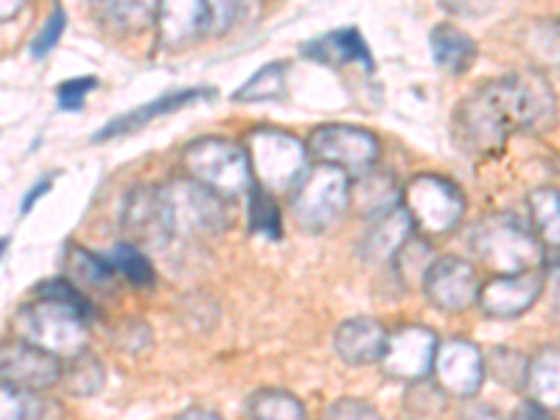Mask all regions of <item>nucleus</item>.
I'll use <instances>...</instances> for the list:
<instances>
[{
    "label": "nucleus",
    "instance_id": "18",
    "mask_svg": "<svg viewBox=\"0 0 560 420\" xmlns=\"http://www.w3.org/2000/svg\"><path fill=\"white\" fill-rule=\"evenodd\" d=\"M300 54L319 65H331V68H342V65H362L364 70H373V54H370L368 43H364L362 32L353 26L334 28L328 34L308 39L300 45Z\"/></svg>",
    "mask_w": 560,
    "mask_h": 420
},
{
    "label": "nucleus",
    "instance_id": "7",
    "mask_svg": "<svg viewBox=\"0 0 560 420\" xmlns=\"http://www.w3.org/2000/svg\"><path fill=\"white\" fill-rule=\"evenodd\" d=\"M404 208L415 228L429 236H446L465 213V197L457 185L438 174H418L404 188Z\"/></svg>",
    "mask_w": 560,
    "mask_h": 420
},
{
    "label": "nucleus",
    "instance_id": "39",
    "mask_svg": "<svg viewBox=\"0 0 560 420\" xmlns=\"http://www.w3.org/2000/svg\"><path fill=\"white\" fill-rule=\"evenodd\" d=\"M533 51L549 65L560 68V20H552L533 34Z\"/></svg>",
    "mask_w": 560,
    "mask_h": 420
},
{
    "label": "nucleus",
    "instance_id": "42",
    "mask_svg": "<svg viewBox=\"0 0 560 420\" xmlns=\"http://www.w3.org/2000/svg\"><path fill=\"white\" fill-rule=\"evenodd\" d=\"M510 420H552V409L541 407L538 401L527 398L524 404H518V409L513 412V418Z\"/></svg>",
    "mask_w": 560,
    "mask_h": 420
},
{
    "label": "nucleus",
    "instance_id": "21",
    "mask_svg": "<svg viewBox=\"0 0 560 420\" xmlns=\"http://www.w3.org/2000/svg\"><path fill=\"white\" fill-rule=\"evenodd\" d=\"M404 191L398 188L395 177L389 172H373L357 177V183L350 185V205L357 208L359 217L364 219H382L387 213H393L395 208H401Z\"/></svg>",
    "mask_w": 560,
    "mask_h": 420
},
{
    "label": "nucleus",
    "instance_id": "6",
    "mask_svg": "<svg viewBox=\"0 0 560 420\" xmlns=\"http://www.w3.org/2000/svg\"><path fill=\"white\" fill-rule=\"evenodd\" d=\"M350 208V177L342 168L317 166L303 174L292 191L294 222L308 233L328 230Z\"/></svg>",
    "mask_w": 560,
    "mask_h": 420
},
{
    "label": "nucleus",
    "instance_id": "28",
    "mask_svg": "<svg viewBox=\"0 0 560 420\" xmlns=\"http://www.w3.org/2000/svg\"><path fill=\"white\" fill-rule=\"evenodd\" d=\"M68 272L93 289L113 287L115 275H118L113 264H109V258H102V255L90 253L84 247L68 249Z\"/></svg>",
    "mask_w": 560,
    "mask_h": 420
},
{
    "label": "nucleus",
    "instance_id": "31",
    "mask_svg": "<svg viewBox=\"0 0 560 420\" xmlns=\"http://www.w3.org/2000/svg\"><path fill=\"white\" fill-rule=\"evenodd\" d=\"M488 362V373L497 378L499 384L508 387H527V373H529V359L522 357L518 350L510 348H493L485 357Z\"/></svg>",
    "mask_w": 560,
    "mask_h": 420
},
{
    "label": "nucleus",
    "instance_id": "9",
    "mask_svg": "<svg viewBox=\"0 0 560 420\" xmlns=\"http://www.w3.org/2000/svg\"><path fill=\"white\" fill-rule=\"evenodd\" d=\"M163 194H166L168 208H172L174 236H217L228 228L224 199L197 179H172L168 185H163Z\"/></svg>",
    "mask_w": 560,
    "mask_h": 420
},
{
    "label": "nucleus",
    "instance_id": "35",
    "mask_svg": "<svg viewBox=\"0 0 560 420\" xmlns=\"http://www.w3.org/2000/svg\"><path fill=\"white\" fill-rule=\"evenodd\" d=\"M160 3H107L102 14L121 28H143L158 20Z\"/></svg>",
    "mask_w": 560,
    "mask_h": 420
},
{
    "label": "nucleus",
    "instance_id": "32",
    "mask_svg": "<svg viewBox=\"0 0 560 420\" xmlns=\"http://www.w3.org/2000/svg\"><path fill=\"white\" fill-rule=\"evenodd\" d=\"M249 228L258 236H283V230H280V208L275 202V194L264 191L261 185H255L253 191H249Z\"/></svg>",
    "mask_w": 560,
    "mask_h": 420
},
{
    "label": "nucleus",
    "instance_id": "12",
    "mask_svg": "<svg viewBox=\"0 0 560 420\" xmlns=\"http://www.w3.org/2000/svg\"><path fill=\"white\" fill-rule=\"evenodd\" d=\"M121 224L135 242L149 244V247H166L174 238V222L163 185L160 188L135 185L132 191L124 197Z\"/></svg>",
    "mask_w": 560,
    "mask_h": 420
},
{
    "label": "nucleus",
    "instance_id": "36",
    "mask_svg": "<svg viewBox=\"0 0 560 420\" xmlns=\"http://www.w3.org/2000/svg\"><path fill=\"white\" fill-rule=\"evenodd\" d=\"M65 26H68L65 9L62 7H54L51 12H48V18H45L43 28H39V32L34 34L32 48H28V51H32V57L34 59H45V57H48V54H51L54 48H57L59 37H62V34H65Z\"/></svg>",
    "mask_w": 560,
    "mask_h": 420
},
{
    "label": "nucleus",
    "instance_id": "24",
    "mask_svg": "<svg viewBox=\"0 0 560 420\" xmlns=\"http://www.w3.org/2000/svg\"><path fill=\"white\" fill-rule=\"evenodd\" d=\"M249 420H306V407L287 389H258L247 398Z\"/></svg>",
    "mask_w": 560,
    "mask_h": 420
},
{
    "label": "nucleus",
    "instance_id": "26",
    "mask_svg": "<svg viewBox=\"0 0 560 420\" xmlns=\"http://www.w3.org/2000/svg\"><path fill=\"white\" fill-rule=\"evenodd\" d=\"M283 96H287V65L269 62L261 70H255L253 77L233 93V102H280Z\"/></svg>",
    "mask_w": 560,
    "mask_h": 420
},
{
    "label": "nucleus",
    "instance_id": "43",
    "mask_svg": "<svg viewBox=\"0 0 560 420\" xmlns=\"http://www.w3.org/2000/svg\"><path fill=\"white\" fill-rule=\"evenodd\" d=\"M174 420H222L217 412H210V409H202V407H191L185 409V412H179Z\"/></svg>",
    "mask_w": 560,
    "mask_h": 420
},
{
    "label": "nucleus",
    "instance_id": "41",
    "mask_svg": "<svg viewBox=\"0 0 560 420\" xmlns=\"http://www.w3.org/2000/svg\"><path fill=\"white\" fill-rule=\"evenodd\" d=\"M51 183H54V174H45V177H39L37 183L28 188V194L23 197V205H20V213H28V210L34 208V205L39 202V199L45 197V194L51 191Z\"/></svg>",
    "mask_w": 560,
    "mask_h": 420
},
{
    "label": "nucleus",
    "instance_id": "38",
    "mask_svg": "<svg viewBox=\"0 0 560 420\" xmlns=\"http://www.w3.org/2000/svg\"><path fill=\"white\" fill-rule=\"evenodd\" d=\"M323 420H382V415L359 398H339L325 409Z\"/></svg>",
    "mask_w": 560,
    "mask_h": 420
},
{
    "label": "nucleus",
    "instance_id": "37",
    "mask_svg": "<svg viewBox=\"0 0 560 420\" xmlns=\"http://www.w3.org/2000/svg\"><path fill=\"white\" fill-rule=\"evenodd\" d=\"M96 79L93 77H79V79H68L57 88V104L59 109H82L84 98L96 90Z\"/></svg>",
    "mask_w": 560,
    "mask_h": 420
},
{
    "label": "nucleus",
    "instance_id": "8",
    "mask_svg": "<svg viewBox=\"0 0 560 420\" xmlns=\"http://www.w3.org/2000/svg\"><path fill=\"white\" fill-rule=\"evenodd\" d=\"M308 154L325 166L342 168L348 177H364L382 154L376 135L353 124H325L308 138Z\"/></svg>",
    "mask_w": 560,
    "mask_h": 420
},
{
    "label": "nucleus",
    "instance_id": "29",
    "mask_svg": "<svg viewBox=\"0 0 560 420\" xmlns=\"http://www.w3.org/2000/svg\"><path fill=\"white\" fill-rule=\"evenodd\" d=\"M438 261L432 253V244L427 238L412 236L407 244L401 247V253L395 255V272L404 283H412V280H420V287H423V280H427V272L432 269V264Z\"/></svg>",
    "mask_w": 560,
    "mask_h": 420
},
{
    "label": "nucleus",
    "instance_id": "10",
    "mask_svg": "<svg viewBox=\"0 0 560 420\" xmlns=\"http://www.w3.org/2000/svg\"><path fill=\"white\" fill-rule=\"evenodd\" d=\"M438 334L427 325H401L387 337L382 368L389 378L407 384H420L434 373L438 359Z\"/></svg>",
    "mask_w": 560,
    "mask_h": 420
},
{
    "label": "nucleus",
    "instance_id": "23",
    "mask_svg": "<svg viewBox=\"0 0 560 420\" xmlns=\"http://www.w3.org/2000/svg\"><path fill=\"white\" fill-rule=\"evenodd\" d=\"M527 393L541 407H560V348H547L535 359H529Z\"/></svg>",
    "mask_w": 560,
    "mask_h": 420
},
{
    "label": "nucleus",
    "instance_id": "34",
    "mask_svg": "<svg viewBox=\"0 0 560 420\" xmlns=\"http://www.w3.org/2000/svg\"><path fill=\"white\" fill-rule=\"evenodd\" d=\"M45 404L34 393L3 384L0 387V420H39L43 418Z\"/></svg>",
    "mask_w": 560,
    "mask_h": 420
},
{
    "label": "nucleus",
    "instance_id": "22",
    "mask_svg": "<svg viewBox=\"0 0 560 420\" xmlns=\"http://www.w3.org/2000/svg\"><path fill=\"white\" fill-rule=\"evenodd\" d=\"M429 48H432V59L440 70H446L452 77H463L477 62V43H474L463 28L452 26V23H438L429 34Z\"/></svg>",
    "mask_w": 560,
    "mask_h": 420
},
{
    "label": "nucleus",
    "instance_id": "11",
    "mask_svg": "<svg viewBox=\"0 0 560 420\" xmlns=\"http://www.w3.org/2000/svg\"><path fill=\"white\" fill-rule=\"evenodd\" d=\"M434 384L454 398H471L482 389L488 376V362L479 345L471 339L452 337L443 339L434 359Z\"/></svg>",
    "mask_w": 560,
    "mask_h": 420
},
{
    "label": "nucleus",
    "instance_id": "3",
    "mask_svg": "<svg viewBox=\"0 0 560 420\" xmlns=\"http://www.w3.org/2000/svg\"><path fill=\"white\" fill-rule=\"evenodd\" d=\"M14 337L65 362L88 350V319L54 300H34L14 314Z\"/></svg>",
    "mask_w": 560,
    "mask_h": 420
},
{
    "label": "nucleus",
    "instance_id": "30",
    "mask_svg": "<svg viewBox=\"0 0 560 420\" xmlns=\"http://www.w3.org/2000/svg\"><path fill=\"white\" fill-rule=\"evenodd\" d=\"M109 264L115 267V272L124 275V278H127L129 283H135V287H152L154 283L152 261H149L147 255L140 253L135 244H115L113 253H109Z\"/></svg>",
    "mask_w": 560,
    "mask_h": 420
},
{
    "label": "nucleus",
    "instance_id": "44",
    "mask_svg": "<svg viewBox=\"0 0 560 420\" xmlns=\"http://www.w3.org/2000/svg\"><path fill=\"white\" fill-rule=\"evenodd\" d=\"M549 294H552V306L560 317V267L549 269Z\"/></svg>",
    "mask_w": 560,
    "mask_h": 420
},
{
    "label": "nucleus",
    "instance_id": "25",
    "mask_svg": "<svg viewBox=\"0 0 560 420\" xmlns=\"http://www.w3.org/2000/svg\"><path fill=\"white\" fill-rule=\"evenodd\" d=\"M62 384L73 398H90L104 387V364L93 350H84L79 357L65 359Z\"/></svg>",
    "mask_w": 560,
    "mask_h": 420
},
{
    "label": "nucleus",
    "instance_id": "40",
    "mask_svg": "<svg viewBox=\"0 0 560 420\" xmlns=\"http://www.w3.org/2000/svg\"><path fill=\"white\" fill-rule=\"evenodd\" d=\"M238 12L242 9L236 3H210V34L228 32L233 23H236Z\"/></svg>",
    "mask_w": 560,
    "mask_h": 420
},
{
    "label": "nucleus",
    "instance_id": "15",
    "mask_svg": "<svg viewBox=\"0 0 560 420\" xmlns=\"http://www.w3.org/2000/svg\"><path fill=\"white\" fill-rule=\"evenodd\" d=\"M62 359L54 357V353H45V350L20 342V339L3 342V350H0L3 384H12L23 393H39V389L62 382Z\"/></svg>",
    "mask_w": 560,
    "mask_h": 420
},
{
    "label": "nucleus",
    "instance_id": "16",
    "mask_svg": "<svg viewBox=\"0 0 560 420\" xmlns=\"http://www.w3.org/2000/svg\"><path fill=\"white\" fill-rule=\"evenodd\" d=\"M217 93V90L210 88H188V90H172V93H163L154 102L140 104V107L129 109V113L115 115L113 121L104 124L96 135H93V143H102V140H113V138H127V135L138 132L147 124L158 121L160 115H172L177 109L188 107V104H197L202 98H210Z\"/></svg>",
    "mask_w": 560,
    "mask_h": 420
},
{
    "label": "nucleus",
    "instance_id": "19",
    "mask_svg": "<svg viewBox=\"0 0 560 420\" xmlns=\"http://www.w3.org/2000/svg\"><path fill=\"white\" fill-rule=\"evenodd\" d=\"M154 26H158V43L163 48H179L188 39L210 34V3H202V0L160 3Z\"/></svg>",
    "mask_w": 560,
    "mask_h": 420
},
{
    "label": "nucleus",
    "instance_id": "14",
    "mask_svg": "<svg viewBox=\"0 0 560 420\" xmlns=\"http://www.w3.org/2000/svg\"><path fill=\"white\" fill-rule=\"evenodd\" d=\"M544 283L547 278L541 269H529L522 275H497L482 283L479 308L490 319H516L538 303V298L544 294Z\"/></svg>",
    "mask_w": 560,
    "mask_h": 420
},
{
    "label": "nucleus",
    "instance_id": "1",
    "mask_svg": "<svg viewBox=\"0 0 560 420\" xmlns=\"http://www.w3.org/2000/svg\"><path fill=\"white\" fill-rule=\"evenodd\" d=\"M558 118L552 84L535 73H510L474 88L454 113L457 140L471 152H499L516 129L541 132Z\"/></svg>",
    "mask_w": 560,
    "mask_h": 420
},
{
    "label": "nucleus",
    "instance_id": "5",
    "mask_svg": "<svg viewBox=\"0 0 560 420\" xmlns=\"http://www.w3.org/2000/svg\"><path fill=\"white\" fill-rule=\"evenodd\" d=\"M247 154L255 185H261L269 194H292L294 185L312 168L306 143L275 127L253 129L247 135Z\"/></svg>",
    "mask_w": 560,
    "mask_h": 420
},
{
    "label": "nucleus",
    "instance_id": "2",
    "mask_svg": "<svg viewBox=\"0 0 560 420\" xmlns=\"http://www.w3.org/2000/svg\"><path fill=\"white\" fill-rule=\"evenodd\" d=\"M471 249L479 261L499 275H522L544 261L541 238L516 217L493 213L474 224Z\"/></svg>",
    "mask_w": 560,
    "mask_h": 420
},
{
    "label": "nucleus",
    "instance_id": "13",
    "mask_svg": "<svg viewBox=\"0 0 560 420\" xmlns=\"http://www.w3.org/2000/svg\"><path fill=\"white\" fill-rule=\"evenodd\" d=\"M423 292L434 308L457 314L479 303L482 283H479L477 267L471 261L457 258V255H446V258H438L427 272Z\"/></svg>",
    "mask_w": 560,
    "mask_h": 420
},
{
    "label": "nucleus",
    "instance_id": "45",
    "mask_svg": "<svg viewBox=\"0 0 560 420\" xmlns=\"http://www.w3.org/2000/svg\"><path fill=\"white\" fill-rule=\"evenodd\" d=\"M18 12H20V3H14V7L3 3V20H9V14H18Z\"/></svg>",
    "mask_w": 560,
    "mask_h": 420
},
{
    "label": "nucleus",
    "instance_id": "33",
    "mask_svg": "<svg viewBox=\"0 0 560 420\" xmlns=\"http://www.w3.org/2000/svg\"><path fill=\"white\" fill-rule=\"evenodd\" d=\"M37 298L39 300H54V303H62V306H68V308H73V312L82 314L88 323L96 317V308H93V303H90V300L84 298V294L79 292V289L65 278L43 280V283L37 287Z\"/></svg>",
    "mask_w": 560,
    "mask_h": 420
},
{
    "label": "nucleus",
    "instance_id": "27",
    "mask_svg": "<svg viewBox=\"0 0 560 420\" xmlns=\"http://www.w3.org/2000/svg\"><path fill=\"white\" fill-rule=\"evenodd\" d=\"M527 202L535 236L541 238V244L560 247V191H555V188H538V191L529 194Z\"/></svg>",
    "mask_w": 560,
    "mask_h": 420
},
{
    "label": "nucleus",
    "instance_id": "4",
    "mask_svg": "<svg viewBox=\"0 0 560 420\" xmlns=\"http://www.w3.org/2000/svg\"><path fill=\"white\" fill-rule=\"evenodd\" d=\"M183 163L197 183L222 199L242 197L255 188L247 147L228 138H199L183 152Z\"/></svg>",
    "mask_w": 560,
    "mask_h": 420
},
{
    "label": "nucleus",
    "instance_id": "17",
    "mask_svg": "<svg viewBox=\"0 0 560 420\" xmlns=\"http://www.w3.org/2000/svg\"><path fill=\"white\" fill-rule=\"evenodd\" d=\"M384 325L373 317H350L334 334V348L345 364L362 368V364L382 362L384 348H387Z\"/></svg>",
    "mask_w": 560,
    "mask_h": 420
},
{
    "label": "nucleus",
    "instance_id": "20",
    "mask_svg": "<svg viewBox=\"0 0 560 420\" xmlns=\"http://www.w3.org/2000/svg\"><path fill=\"white\" fill-rule=\"evenodd\" d=\"M412 217H409L404 205L387 213V217L373 219L364 230L362 242H359V255L368 264H393L395 255L401 253L404 244L412 238Z\"/></svg>",
    "mask_w": 560,
    "mask_h": 420
}]
</instances>
